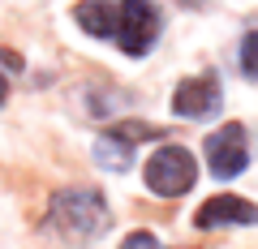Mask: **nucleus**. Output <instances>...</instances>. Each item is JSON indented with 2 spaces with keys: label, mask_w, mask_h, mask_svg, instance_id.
<instances>
[{
  "label": "nucleus",
  "mask_w": 258,
  "mask_h": 249,
  "mask_svg": "<svg viewBox=\"0 0 258 249\" xmlns=\"http://www.w3.org/2000/svg\"><path fill=\"white\" fill-rule=\"evenodd\" d=\"M224 108V86L215 73H194V77H181L172 91V112L185 120H207Z\"/></svg>",
  "instance_id": "nucleus-6"
},
{
  "label": "nucleus",
  "mask_w": 258,
  "mask_h": 249,
  "mask_svg": "<svg viewBox=\"0 0 258 249\" xmlns=\"http://www.w3.org/2000/svg\"><path fill=\"white\" fill-rule=\"evenodd\" d=\"M142 181L155 198H181L198 185V159L176 142H164L155 155L142 163Z\"/></svg>",
  "instance_id": "nucleus-2"
},
{
  "label": "nucleus",
  "mask_w": 258,
  "mask_h": 249,
  "mask_svg": "<svg viewBox=\"0 0 258 249\" xmlns=\"http://www.w3.org/2000/svg\"><path fill=\"white\" fill-rule=\"evenodd\" d=\"M203 155H207L211 176H220V181L241 176V172L249 168V133H245V125H237V120H224L215 133H207Z\"/></svg>",
  "instance_id": "nucleus-5"
},
{
  "label": "nucleus",
  "mask_w": 258,
  "mask_h": 249,
  "mask_svg": "<svg viewBox=\"0 0 258 249\" xmlns=\"http://www.w3.org/2000/svg\"><path fill=\"white\" fill-rule=\"evenodd\" d=\"M237 60H241V73H245L249 82H258V30H245Z\"/></svg>",
  "instance_id": "nucleus-9"
},
{
  "label": "nucleus",
  "mask_w": 258,
  "mask_h": 249,
  "mask_svg": "<svg viewBox=\"0 0 258 249\" xmlns=\"http://www.w3.org/2000/svg\"><path fill=\"white\" fill-rule=\"evenodd\" d=\"M74 22L91 39H112L116 35V5H112V0H78L74 5Z\"/></svg>",
  "instance_id": "nucleus-8"
},
{
  "label": "nucleus",
  "mask_w": 258,
  "mask_h": 249,
  "mask_svg": "<svg viewBox=\"0 0 258 249\" xmlns=\"http://www.w3.org/2000/svg\"><path fill=\"white\" fill-rule=\"evenodd\" d=\"M9 99V82H5V73H0V103Z\"/></svg>",
  "instance_id": "nucleus-11"
},
{
  "label": "nucleus",
  "mask_w": 258,
  "mask_h": 249,
  "mask_svg": "<svg viewBox=\"0 0 258 249\" xmlns=\"http://www.w3.org/2000/svg\"><path fill=\"white\" fill-rule=\"evenodd\" d=\"M164 138L159 125H147V120H120V125H108V133L95 138V163L108 168V172H125L134 163V150L138 142H155Z\"/></svg>",
  "instance_id": "nucleus-4"
},
{
  "label": "nucleus",
  "mask_w": 258,
  "mask_h": 249,
  "mask_svg": "<svg viewBox=\"0 0 258 249\" xmlns=\"http://www.w3.org/2000/svg\"><path fill=\"white\" fill-rule=\"evenodd\" d=\"M120 249H164V245H159V236H155V232L138 228V232H129V236L120 240Z\"/></svg>",
  "instance_id": "nucleus-10"
},
{
  "label": "nucleus",
  "mask_w": 258,
  "mask_h": 249,
  "mask_svg": "<svg viewBox=\"0 0 258 249\" xmlns=\"http://www.w3.org/2000/svg\"><path fill=\"white\" fill-rule=\"evenodd\" d=\"M159 30H164V18H159L155 0H120L116 5V47L125 56H147L155 47Z\"/></svg>",
  "instance_id": "nucleus-3"
},
{
  "label": "nucleus",
  "mask_w": 258,
  "mask_h": 249,
  "mask_svg": "<svg viewBox=\"0 0 258 249\" xmlns=\"http://www.w3.org/2000/svg\"><path fill=\"white\" fill-rule=\"evenodd\" d=\"M245 223H258V206L245 202L237 194H215L211 202H203L194 211V228L215 232V228H245Z\"/></svg>",
  "instance_id": "nucleus-7"
},
{
  "label": "nucleus",
  "mask_w": 258,
  "mask_h": 249,
  "mask_svg": "<svg viewBox=\"0 0 258 249\" xmlns=\"http://www.w3.org/2000/svg\"><path fill=\"white\" fill-rule=\"evenodd\" d=\"M43 228L56 232L60 240H78V245H91V240L108 236L112 228V206L99 189L91 185H74V189H56L52 202H47Z\"/></svg>",
  "instance_id": "nucleus-1"
}]
</instances>
